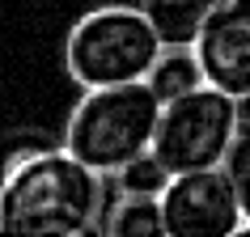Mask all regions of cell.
I'll use <instances>...</instances> for the list:
<instances>
[{"instance_id": "9", "label": "cell", "mask_w": 250, "mask_h": 237, "mask_svg": "<svg viewBox=\"0 0 250 237\" xmlns=\"http://www.w3.org/2000/svg\"><path fill=\"white\" fill-rule=\"evenodd\" d=\"M212 4L216 0H148L145 9L153 17V26H157L161 42H191Z\"/></svg>"}, {"instance_id": "13", "label": "cell", "mask_w": 250, "mask_h": 237, "mask_svg": "<svg viewBox=\"0 0 250 237\" xmlns=\"http://www.w3.org/2000/svg\"><path fill=\"white\" fill-rule=\"evenodd\" d=\"M136 4H148V0H136Z\"/></svg>"}, {"instance_id": "10", "label": "cell", "mask_w": 250, "mask_h": 237, "mask_svg": "<svg viewBox=\"0 0 250 237\" xmlns=\"http://www.w3.org/2000/svg\"><path fill=\"white\" fill-rule=\"evenodd\" d=\"M221 170H225V178H229V186L237 195L242 220H250V123H237L233 140H229V148L221 157Z\"/></svg>"}, {"instance_id": "7", "label": "cell", "mask_w": 250, "mask_h": 237, "mask_svg": "<svg viewBox=\"0 0 250 237\" xmlns=\"http://www.w3.org/2000/svg\"><path fill=\"white\" fill-rule=\"evenodd\" d=\"M102 233L106 237H166L161 199L140 195V191H115V195H106Z\"/></svg>"}, {"instance_id": "5", "label": "cell", "mask_w": 250, "mask_h": 237, "mask_svg": "<svg viewBox=\"0 0 250 237\" xmlns=\"http://www.w3.org/2000/svg\"><path fill=\"white\" fill-rule=\"evenodd\" d=\"M157 199L166 237H233L242 229V208L221 165L170 174Z\"/></svg>"}, {"instance_id": "12", "label": "cell", "mask_w": 250, "mask_h": 237, "mask_svg": "<svg viewBox=\"0 0 250 237\" xmlns=\"http://www.w3.org/2000/svg\"><path fill=\"white\" fill-rule=\"evenodd\" d=\"M237 123H250V93L237 98Z\"/></svg>"}, {"instance_id": "11", "label": "cell", "mask_w": 250, "mask_h": 237, "mask_svg": "<svg viewBox=\"0 0 250 237\" xmlns=\"http://www.w3.org/2000/svg\"><path fill=\"white\" fill-rule=\"evenodd\" d=\"M170 182V174L153 153H140L132 157L123 170L115 174V191H140V195H161V186Z\"/></svg>"}, {"instance_id": "2", "label": "cell", "mask_w": 250, "mask_h": 237, "mask_svg": "<svg viewBox=\"0 0 250 237\" xmlns=\"http://www.w3.org/2000/svg\"><path fill=\"white\" fill-rule=\"evenodd\" d=\"M161 34L145 4H102L72 21L64 39V68L81 89L132 85L145 80L153 59L161 55Z\"/></svg>"}, {"instance_id": "4", "label": "cell", "mask_w": 250, "mask_h": 237, "mask_svg": "<svg viewBox=\"0 0 250 237\" xmlns=\"http://www.w3.org/2000/svg\"><path fill=\"white\" fill-rule=\"evenodd\" d=\"M233 132H237V98L204 80L195 89L161 102L148 153L166 165V174L212 170V165H221Z\"/></svg>"}, {"instance_id": "8", "label": "cell", "mask_w": 250, "mask_h": 237, "mask_svg": "<svg viewBox=\"0 0 250 237\" xmlns=\"http://www.w3.org/2000/svg\"><path fill=\"white\" fill-rule=\"evenodd\" d=\"M145 80H148V89L157 93V102H170V98H178V93L204 85V72H199V64H195L191 42H166Z\"/></svg>"}, {"instance_id": "1", "label": "cell", "mask_w": 250, "mask_h": 237, "mask_svg": "<svg viewBox=\"0 0 250 237\" xmlns=\"http://www.w3.org/2000/svg\"><path fill=\"white\" fill-rule=\"evenodd\" d=\"M110 186L98 170L77 161L64 144L0 174V233L17 237H93L102 233Z\"/></svg>"}, {"instance_id": "6", "label": "cell", "mask_w": 250, "mask_h": 237, "mask_svg": "<svg viewBox=\"0 0 250 237\" xmlns=\"http://www.w3.org/2000/svg\"><path fill=\"white\" fill-rule=\"evenodd\" d=\"M191 51L208 85L229 98L250 93V0H216L199 21Z\"/></svg>"}, {"instance_id": "3", "label": "cell", "mask_w": 250, "mask_h": 237, "mask_svg": "<svg viewBox=\"0 0 250 237\" xmlns=\"http://www.w3.org/2000/svg\"><path fill=\"white\" fill-rule=\"evenodd\" d=\"M157 110L161 102L148 89V80L81 89V102L64 123V148L102 178H115L132 157L148 153Z\"/></svg>"}]
</instances>
